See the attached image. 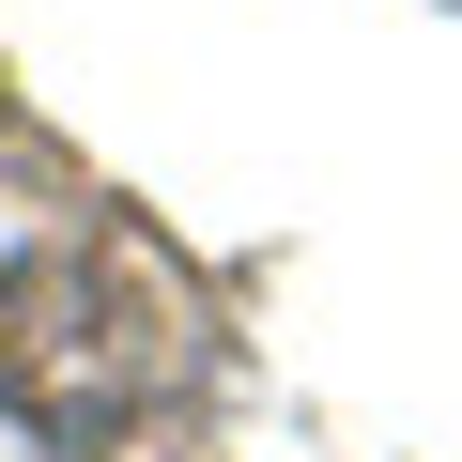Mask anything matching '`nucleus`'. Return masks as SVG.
I'll list each match as a JSON object with an SVG mask.
<instances>
[{
  "label": "nucleus",
  "mask_w": 462,
  "mask_h": 462,
  "mask_svg": "<svg viewBox=\"0 0 462 462\" xmlns=\"http://www.w3.org/2000/svg\"><path fill=\"white\" fill-rule=\"evenodd\" d=\"M154 385V293L93 263H16L0 278V401L62 447H108Z\"/></svg>",
  "instance_id": "f257e3e1"
}]
</instances>
